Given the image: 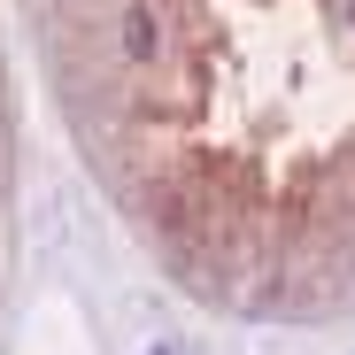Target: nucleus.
I'll use <instances>...</instances> for the list:
<instances>
[{"label":"nucleus","mask_w":355,"mask_h":355,"mask_svg":"<svg viewBox=\"0 0 355 355\" xmlns=\"http://www.w3.org/2000/svg\"><path fill=\"white\" fill-rule=\"evenodd\" d=\"M155 355H170V347H155Z\"/></svg>","instance_id":"nucleus-1"}]
</instances>
